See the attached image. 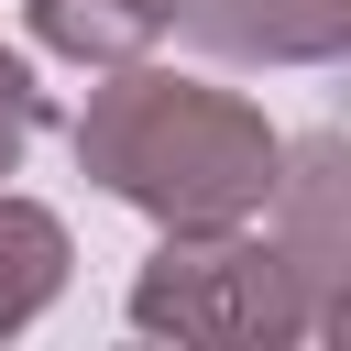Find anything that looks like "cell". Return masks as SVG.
<instances>
[{
	"instance_id": "cell-1",
	"label": "cell",
	"mask_w": 351,
	"mask_h": 351,
	"mask_svg": "<svg viewBox=\"0 0 351 351\" xmlns=\"http://www.w3.org/2000/svg\"><path fill=\"white\" fill-rule=\"evenodd\" d=\"M274 121L208 77H165V66H110V88H88L77 110V176H99L121 208L197 230V219H252L274 186Z\"/></svg>"
},
{
	"instance_id": "cell-2",
	"label": "cell",
	"mask_w": 351,
	"mask_h": 351,
	"mask_svg": "<svg viewBox=\"0 0 351 351\" xmlns=\"http://www.w3.org/2000/svg\"><path fill=\"white\" fill-rule=\"evenodd\" d=\"M132 329L154 340H208V351H241V340H307V307H296V274L263 230L241 219H197V230H165L132 274Z\"/></svg>"
},
{
	"instance_id": "cell-3",
	"label": "cell",
	"mask_w": 351,
	"mask_h": 351,
	"mask_svg": "<svg viewBox=\"0 0 351 351\" xmlns=\"http://www.w3.org/2000/svg\"><path fill=\"white\" fill-rule=\"evenodd\" d=\"M263 208H274V252H285V274H296L307 340H340V318H351V154H340L329 132L296 143V154H274Z\"/></svg>"
},
{
	"instance_id": "cell-4",
	"label": "cell",
	"mask_w": 351,
	"mask_h": 351,
	"mask_svg": "<svg viewBox=\"0 0 351 351\" xmlns=\"http://www.w3.org/2000/svg\"><path fill=\"white\" fill-rule=\"evenodd\" d=\"M176 22L230 66H340L351 0H176Z\"/></svg>"
},
{
	"instance_id": "cell-5",
	"label": "cell",
	"mask_w": 351,
	"mask_h": 351,
	"mask_svg": "<svg viewBox=\"0 0 351 351\" xmlns=\"http://www.w3.org/2000/svg\"><path fill=\"white\" fill-rule=\"evenodd\" d=\"M66 263H77V252H66V219L33 208V197H0V340L33 329V318L55 307Z\"/></svg>"
},
{
	"instance_id": "cell-6",
	"label": "cell",
	"mask_w": 351,
	"mask_h": 351,
	"mask_svg": "<svg viewBox=\"0 0 351 351\" xmlns=\"http://www.w3.org/2000/svg\"><path fill=\"white\" fill-rule=\"evenodd\" d=\"M176 22V0H33V44L77 55V66H121Z\"/></svg>"
},
{
	"instance_id": "cell-7",
	"label": "cell",
	"mask_w": 351,
	"mask_h": 351,
	"mask_svg": "<svg viewBox=\"0 0 351 351\" xmlns=\"http://www.w3.org/2000/svg\"><path fill=\"white\" fill-rule=\"evenodd\" d=\"M33 132H44V88H33V66L0 44V176L33 154Z\"/></svg>"
}]
</instances>
